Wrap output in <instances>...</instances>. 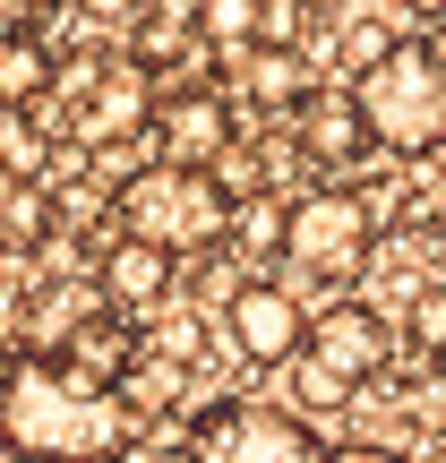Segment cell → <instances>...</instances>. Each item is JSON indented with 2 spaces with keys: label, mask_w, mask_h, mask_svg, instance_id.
<instances>
[{
  "label": "cell",
  "mask_w": 446,
  "mask_h": 463,
  "mask_svg": "<svg viewBox=\"0 0 446 463\" xmlns=\"http://www.w3.org/2000/svg\"><path fill=\"white\" fill-rule=\"evenodd\" d=\"M34 9H52V0H0V26H17V17H34Z\"/></svg>",
  "instance_id": "23"
},
{
  "label": "cell",
  "mask_w": 446,
  "mask_h": 463,
  "mask_svg": "<svg viewBox=\"0 0 446 463\" xmlns=\"http://www.w3.org/2000/svg\"><path fill=\"white\" fill-rule=\"evenodd\" d=\"M0 463H9V455H0Z\"/></svg>",
  "instance_id": "27"
},
{
  "label": "cell",
  "mask_w": 446,
  "mask_h": 463,
  "mask_svg": "<svg viewBox=\"0 0 446 463\" xmlns=\"http://www.w3.org/2000/svg\"><path fill=\"white\" fill-rule=\"evenodd\" d=\"M0 232H9V249H34V241H52V206L34 198V189H9V206H0Z\"/></svg>",
  "instance_id": "16"
},
{
  "label": "cell",
  "mask_w": 446,
  "mask_h": 463,
  "mask_svg": "<svg viewBox=\"0 0 446 463\" xmlns=\"http://www.w3.org/2000/svg\"><path fill=\"white\" fill-rule=\"evenodd\" d=\"M172 283H181L172 249H155V241H129V232H120V241L95 258V292L112 300L120 317H155V309L172 300Z\"/></svg>",
  "instance_id": "10"
},
{
  "label": "cell",
  "mask_w": 446,
  "mask_h": 463,
  "mask_svg": "<svg viewBox=\"0 0 446 463\" xmlns=\"http://www.w3.org/2000/svg\"><path fill=\"white\" fill-rule=\"evenodd\" d=\"M189 463H327V447L283 403H206L189 420Z\"/></svg>",
  "instance_id": "4"
},
{
  "label": "cell",
  "mask_w": 446,
  "mask_h": 463,
  "mask_svg": "<svg viewBox=\"0 0 446 463\" xmlns=\"http://www.w3.org/2000/svg\"><path fill=\"white\" fill-rule=\"evenodd\" d=\"M198 43L249 61V52L266 43V0H198Z\"/></svg>",
  "instance_id": "15"
},
{
  "label": "cell",
  "mask_w": 446,
  "mask_h": 463,
  "mask_svg": "<svg viewBox=\"0 0 446 463\" xmlns=\"http://www.w3.org/2000/svg\"><path fill=\"white\" fill-rule=\"evenodd\" d=\"M327 463H413L403 447H378V438H352V447H327Z\"/></svg>",
  "instance_id": "21"
},
{
  "label": "cell",
  "mask_w": 446,
  "mask_h": 463,
  "mask_svg": "<svg viewBox=\"0 0 446 463\" xmlns=\"http://www.w3.org/2000/svg\"><path fill=\"white\" fill-rule=\"evenodd\" d=\"M0 172H43V137L26 129V112L0 103Z\"/></svg>",
  "instance_id": "17"
},
{
  "label": "cell",
  "mask_w": 446,
  "mask_h": 463,
  "mask_svg": "<svg viewBox=\"0 0 446 463\" xmlns=\"http://www.w3.org/2000/svg\"><path fill=\"white\" fill-rule=\"evenodd\" d=\"M129 386L86 378L61 352H17L0 369V455L9 463H120L138 447Z\"/></svg>",
  "instance_id": "1"
},
{
  "label": "cell",
  "mask_w": 446,
  "mask_h": 463,
  "mask_svg": "<svg viewBox=\"0 0 446 463\" xmlns=\"http://www.w3.org/2000/svg\"><path fill=\"white\" fill-rule=\"evenodd\" d=\"M438 258H446V223H438Z\"/></svg>",
  "instance_id": "26"
},
{
  "label": "cell",
  "mask_w": 446,
  "mask_h": 463,
  "mask_svg": "<svg viewBox=\"0 0 446 463\" xmlns=\"http://www.w3.org/2000/svg\"><path fill=\"white\" fill-rule=\"evenodd\" d=\"M52 86H61V61H52L43 34H0V103H43Z\"/></svg>",
  "instance_id": "12"
},
{
  "label": "cell",
  "mask_w": 446,
  "mask_h": 463,
  "mask_svg": "<svg viewBox=\"0 0 446 463\" xmlns=\"http://www.w3.org/2000/svg\"><path fill=\"white\" fill-rule=\"evenodd\" d=\"M112 215L129 241H155L172 249V258H206V249H223L232 232V198L215 189V172H189V164H138L129 181L112 189Z\"/></svg>",
  "instance_id": "3"
},
{
  "label": "cell",
  "mask_w": 446,
  "mask_h": 463,
  "mask_svg": "<svg viewBox=\"0 0 446 463\" xmlns=\"http://www.w3.org/2000/svg\"><path fill=\"white\" fill-rule=\"evenodd\" d=\"M300 352H309L318 369H335L344 386H369L395 344H386V317L369 309V300H335L327 317H309V344H300Z\"/></svg>",
  "instance_id": "8"
},
{
  "label": "cell",
  "mask_w": 446,
  "mask_h": 463,
  "mask_svg": "<svg viewBox=\"0 0 446 463\" xmlns=\"http://www.w3.org/2000/svg\"><path fill=\"white\" fill-rule=\"evenodd\" d=\"M413 9H421V17H446V0H413Z\"/></svg>",
  "instance_id": "25"
},
{
  "label": "cell",
  "mask_w": 446,
  "mask_h": 463,
  "mask_svg": "<svg viewBox=\"0 0 446 463\" xmlns=\"http://www.w3.org/2000/svg\"><path fill=\"white\" fill-rule=\"evenodd\" d=\"M138 9H147V0H78V17H86V26H129Z\"/></svg>",
  "instance_id": "22"
},
{
  "label": "cell",
  "mask_w": 446,
  "mask_h": 463,
  "mask_svg": "<svg viewBox=\"0 0 446 463\" xmlns=\"http://www.w3.org/2000/svg\"><path fill=\"white\" fill-rule=\"evenodd\" d=\"M292 146L309 155V164H327V172L361 164L369 129H361V103H352V86H344V95H300V112H292Z\"/></svg>",
  "instance_id": "11"
},
{
  "label": "cell",
  "mask_w": 446,
  "mask_h": 463,
  "mask_svg": "<svg viewBox=\"0 0 446 463\" xmlns=\"http://www.w3.org/2000/svg\"><path fill=\"white\" fill-rule=\"evenodd\" d=\"M421 43H430V52H438V61H446V17H430V34H421Z\"/></svg>",
  "instance_id": "24"
},
{
  "label": "cell",
  "mask_w": 446,
  "mask_h": 463,
  "mask_svg": "<svg viewBox=\"0 0 446 463\" xmlns=\"http://www.w3.org/2000/svg\"><path fill=\"white\" fill-rule=\"evenodd\" d=\"M369 249H378V215H369L361 189H309V198H292L283 258L300 275H352V266H369Z\"/></svg>",
  "instance_id": "5"
},
{
  "label": "cell",
  "mask_w": 446,
  "mask_h": 463,
  "mask_svg": "<svg viewBox=\"0 0 446 463\" xmlns=\"http://www.w3.org/2000/svg\"><path fill=\"white\" fill-rule=\"evenodd\" d=\"M189 352H198V317L155 309V361H189Z\"/></svg>",
  "instance_id": "19"
},
{
  "label": "cell",
  "mask_w": 446,
  "mask_h": 463,
  "mask_svg": "<svg viewBox=\"0 0 446 463\" xmlns=\"http://www.w3.org/2000/svg\"><path fill=\"white\" fill-rule=\"evenodd\" d=\"M352 103H361V129L378 155H438L446 146V61L421 34H395L352 78Z\"/></svg>",
  "instance_id": "2"
},
{
  "label": "cell",
  "mask_w": 446,
  "mask_h": 463,
  "mask_svg": "<svg viewBox=\"0 0 446 463\" xmlns=\"http://www.w3.org/2000/svg\"><path fill=\"white\" fill-rule=\"evenodd\" d=\"M292 386H300V403H344V395H352V386L335 378V369H318L309 352H300V369H292Z\"/></svg>",
  "instance_id": "20"
},
{
  "label": "cell",
  "mask_w": 446,
  "mask_h": 463,
  "mask_svg": "<svg viewBox=\"0 0 446 463\" xmlns=\"http://www.w3.org/2000/svg\"><path fill=\"white\" fill-rule=\"evenodd\" d=\"M155 164H189V172H215L223 146H241L232 137V103L215 86H172V95H155Z\"/></svg>",
  "instance_id": "6"
},
{
  "label": "cell",
  "mask_w": 446,
  "mask_h": 463,
  "mask_svg": "<svg viewBox=\"0 0 446 463\" xmlns=\"http://www.w3.org/2000/svg\"><path fill=\"white\" fill-rule=\"evenodd\" d=\"M155 120V78L129 61L112 69H86V95H78V137L86 146H112V137H138Z\"/></svg>",
  "instance_id": "9"
},
{
  "label": "cell",
  "mask_w": 446,
  "mask_h": 463,
  "mask_svg": "<svg viewBox=\"0 0 446 463\" xmlns=\"http://www.w3.org/2000/svg\"><path fill=\"white\" fill-rule=\"evenodd\" d=\"M283 241H292V198L258 189V198H241V206H232V232H223V249H232V258H283Z\"/></svg>",
  "instance_id": "13"
},
{
  "label": "cell",
  "mask_w": 446,
  "mask_h": 463,
  "mask_svg": "<svg viewBox=\"0 0 446 463\" xmlns=\"http://www.w3.org/2000/svg\"><path fill=\"white\" fill-rule=\"evenodd\" d=\"M223 326H232V344H241L249 361H292V352L309 344V309H300L292 283H275V275H249L241 292L223 300Z\"/></svg>",
  "instance_id": "7"
},
{
  "label": "cell",
  "mask_w": 446,
  "mask_h": 463,
  "mask_svg": "<svg viewBox=\"0 0 446 463\" xmlns=\"http://www.w3.org/2000/svg\"><path fill=\"white\" fill-rule=\"evenodd\" d=\"M403 317H413V344H421V352H446V275L421 283V300H413Z\"/></svg>",
  "instance_id": "18"
},
{
  "label": "cell",
  "mask_w": 446,
  "mask_h": 463,
  "mask_svg": "<svg viewBox=\"0 0 446 463\" xmlns=\"http://www.w3.org/2000/svg\"><path fill=\"white\" fill-rule=\"evenodd\" d=\"M241 95L266 103V112H283V103L300 112V95H309V86H300V52H292V43H258V52L241 61Z\"/></svg>",
  "instance_id": "14"
}]
</instances>
